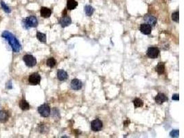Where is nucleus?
<instances>
[{"mask_svg":"<svg viewBox=\"0 0 184 138\" xmlns=\"http://www.w3.org/2000/svg\"><path fill=\"white\" fill-rule=\"evenodd\" d=\"M82 86H83L82 82L78 79H73L72 80L71 83H70V87H71L72 89L75 90V91L80 90L82 88Z\"/></svg>","mask_w":184,"mask_h":138,"instance_id":"nucleus-8","label":"nucleus"},{"mask_svg":"<svg viewBox=\"0 0 184 138\" xmlns=\"http://www.w3.org/2000/svg\"><path fill=\"white\" fill-rule=\"evenodd\" d=\"M37 38L38 39L39 41H41V42H43V43L46 42V35L44 33L38 32L37 33Z\"/></svg>","mask_w":184,"mask_h":138,"instance_id":"nucleus-20","label":"nucleus"},{"mask_svg":"<svg viewBox=\"0 0 184 138\" xmlns=\"http://www.w3.org/2000/svg\"><path fill=\"white\" fill-rule=\"evenodd\" d=\"M57 75V78L60 81H64L68 78V73H67V72L63 70H61V69L58 70Z\"/></svg>","mask_w":184,"mask_h":138,"instance_id":"nucleus-14","label":"nucleus"},{"mask_svg":"<svg viewBox=\"0 0 184 138\" xmlns=\"http://www.w3.org/2000/svg\"><path fill=\"white\" fill-rule=\"evenodd\" d=\"M155 70L159 75H162L165 72V64L163 62H159L155 67Z\"/></svg>","mask_w":184,"mask_h":138,"instance_id":"nucleus-16","label":"nucleus"},{"mask_svg":"<svg viewBox=\"0 0 184 138\" xmlns=\"http://www.w3.org/2000/svg\"><path fill=\"white\" fill-rule=\"evenodd\" d=\"M1 37L8 41V44L11 46L13 52L19 53L20 51L22 48L21 44H20V41H18V39L15 37V36L13 33H11L8 30H5L1 34Z\"/></svg>","mask_w":184,"mask_h":138,"instance_id":"nucleus-1","label":"nucleus"},{"mask_svg":"<svg viewBox=\"0 0 184 138\" xmlns=\"http://www.w3.org/2000/svg\"><path fill=\"white\" fill-rule=\"evenodd\" d=\"M78 3L75 0H68L67 1V8L68 10H74L77 8Z\"/></svg>","mask_w":184,"mask_h":138,"instance_id":"nucleus-17","label":"nucleus"},{"mask_svg":"<svg viewBox=\"0 0 184 138\" xmlns=\"http://www.w3.org/2000/svg\"><path fill=\"white\" fill-rule=\"evenodd\" d=\"M38 112L40 114L41 116L44 117H48L50 116L51 114V108L48 104L44 103V104L41 105L38 108Z\"/></svg>","mask_w":184,"mask_h":138,"instance_id":"nucleus-4","label":"nucleus"},{"mask_svg":"<svg viewBox=\"0 0 184 138\" xmlns=\"http://www.w3.org/2000/svg\"><path fill=\"white\" fill-rule=\"evenodd\" d=\"M22 25L26 29L35 28L38 25V20L35 16H29L22 20Z\"/></svg>","mask_w":184,"mask_h":138,"instance_id":"nucleus-2","label":"nucleus"},{"mask_svg":"<svg viewBox=\"0 0 184 138\" xmlns=\"http://www.w3.org/2000/svg\"><path fill=\"white\" fill-rule=\"evenodd\" d=\"M172 99H173V100H175V101H179V94H174L173 95V97H172Z\"/></svg>","mask_w":184,"mask_h":138,"instance_id":"nucleus-26","label":"nucleus"},{"mask_svg":"<svg viewBox=\"0 0 184 138\" xmlns=\"http://www.w3.org/2000/svg\"><path fill=\"white\" fill-rule=\"evenodd\" d=\"M179 132L178 130H173L170 132V135L172 137H179Z\"/></svg>","mask_w":184,"mask_h":138,"instance_id":"nucleus-25","label":"nucleus"},{"mask_svg":"<svg viewBox=\"0 0 184 138\" xmlns=\"http://www.w3.org/2000/svg\"><path fill=\"white\" fill-rule=\"evenodd\" d=\"M40 14L41 16L44 18H49L51 17V14H52V11L49 8L46 7H42L40 10Z\"/></svg>","mask_w":184,"mask_h":138,"instance_id":"nucleus-13","label":"nucleus"},{"mask_svg":"<svg viewBox=\"0 0 184 138\" xmlns=\"http://www.w3.org/2000/svg\"><path fill=\"white\" fill-rule=\"evenodd\" d=\"M159 50L156 47H150L147 51V55L149 58L155 59L159 56Z\"/></svg>","mask_w":184,"mask_h":138,"instance_id":"nucleus-6","label":"nucleus"},{"mask_svg":"<svg viewBox=\"0 0 184 138\" xmlns=\"http://www.w3.org/2000/svg\"><path fill=\"white\" fill-rule=\"evenodd\" d=\"M23 60L25 62L26 65L28 67H33L37 64V60L32 55H25L23 57Z\"/></svg>","mask_w":184,"mask_h":138,"instance_id":"nucleus-3","label":"nucleus"},{"mask_svg":"<svg viewBox=\"0 0 184 138\" xmlns=\"http://www.w3.org/2000/svg\"><path fill=\"white\" fill-rule=\"evenodd\" d=\"M72 23L71 18L68 15H63L62 17L59 19V24L62 27H66L70 26Z\"/></svg>","mask_w":184,"mask_h":138,"instance_id":"nucleus-9","label":"nucleus"},{"mask_svg":"<svg viewBox=\"0 0 184 138\" xmlns=\"http://www.w3.org/2000/svg\"><path fill=\"white\" fill-rule=\"evenodd\" d=\"M9 118V113L6 110L0 111V122H6Z\"/></svg>","mask_w":184,"mask_h":138,"instance_id":"nucleus-15","label":"nucleus"},{"mask_svg":"<svg viewBox=\"0 0 184 138\" xmlns=\"http://www.w3.org/2000/svg\"><path fill=\"white\" fill-rule=\"evenodd\" d=\"M28 82L32 85H38L41 82V76L37 72L32 73L29 76Z\"/></svg>","mask_w":184,"mask_h":138,"instance_id":"nucleus-5","label":"nucleus"},{"mask_svg":"<svg viewBox=\"0 0 184 138\" xmlns=\"http://www.w3.org/2000/svg\"><path fill=\"white\" fill-rule=\"evenodd\" d=\"M84 10H85V13L86 14L87 16H91L94 12L93 7L91 6L90 5H86L85 6V8H84Z\"/></svg>","mask_w":184,"mask_h":138,"instance_id":"nucleus-19","label":"nucleus"},{"mask_svg":"<svg viewBox=\"0 0 184 138\" xmlns=\"http://www.w3.org/2000/svg\"><path fill=\"white\" fill-rule=\"evenodd\" d=\"M20 107L22 110H27L30 108V105L24 99H22L20 101Z\"/></svg>","mask_w":184,"mask_h":138,"instance_id":"nucleus-18","label":"nucleus"},{"mask_svg":"<svg viewBox=\"0 0 184 138\" xmlns=\"http://www.w3.org/2000/svg\"><path fill=\"white\" fill-rule=\"evenodd\" d=\"M6 87H7L8 89H11L12 88H13L12 87V82L11 80L8 81L7 84H6Z\"/></svg>","mask_w":184,"mask_h":138,"instance_id":"nucleus-27","label":"nucleus"},{"mask_svg":"<svg viewBox=\"0 0 184 138\" xmlns=\"http://www.w3.org/2000/svg\"><path fill=\"white\" fill-rule=\"evenodd\" d=\"M123 124H124V126H128V124H130V121H129V120H126V121H125V122H123Z\"/></svg>","mask_w":184,"mask_h":138,"instance_id":"nucleus-28","label":"nucleus"},{"mask_svg":"<svg viewBox=\"0 0 184 138\" xmlns=\"http://www.w3.org/2000/svg\"><path fill=\"white\" fill-rule=\"evenodd\" d=\"M144 20L145 21L146 23L149 24L150 26H155L156 24V18L152 15L147 14L144 17Z\"/></svg>","mask_w":184,"mask_h":138,"instance_id":"nucleus-10","label":"nucleus"},{"mask_svg":"<svg viewBox=\"0 0 184 138\" xmlns=\"http://www.w3.org/2000/svg\"><path fill=\"white\" fill-rule=\"evenodd\" d=\"M133 103L135 108H139V107L143 106L144 101L141 99H139V98H136V99L133 100Z\"/></svg>","mask_w":184,"mask_h":138,"instance_id":"nucleus-21","label":"nucleus"},{"mask_svg":"<svg viewBox=\"0 0 184 138\" xmlns=\"http://www.w3.org/2000/svg\"><path fill=\"white\" fill-rule=\"evenodd\" d=\"M46 64H47L48 66H49L50 68H53V67L56 65V60L53 57L48 59L47 62H46Z\"/></svg>","mask_w":184,"mask_h":138,"instance_id":"nucleus-22","label":"nucleus"},{"mask_svg":"<svg viewBox=\"0 0 184 138\" xmlns=\"http://www.w3.org/2000/svg\"><path fill=\"white\" fill-rule=\"evenodd\" d=\"M0 3H1V8H2V9L4 10V12H6V13H11V8H10L9 7H8L7 5L6 4V3H4V1H1V2Z\"/></svg>","mask_w":184,"mask_h":138,"instance_id":"nucleus-23","label":"nucleus"},{"mask_svg":"<svg viewBox=\"0 0 184 138\" xmlns=\"http://www.w3.org/2000/svg\"><path fill=\"white\" fill-rule=\"evenodd\" d=\"M168 97L165 94H163V93H159V94L156 95V96L155 97V101L158 104H162L163 103L168 101Z\"/></svg>","mask_w":184,"mask_h":138,"instance_id":"nucleus-11","label":"nucleus"},{"mask_svg":"<svg viewBox=\"0 0 184 138\" xmlns=\"http://www.w3.org/2000/svg\"><path fill=\"white\" fill-rule=\"evenodd\" d=\"M140 31L144 34H150L152 32V27L148 24H143L140 26Z\"/></svg>","mask_w":184,"mask_h":138,"instance_id":"nucleus-12","label":"nucleus"},{"mask_svg":"<svg viewBox=\"0 0 184 138\" xmlns=\"http://www.w3.org/2000/svg\"><path fill=\"white\" fill-rule=\"evenodd\" d=\"M172 19H173V21H175V22H179V12L176 11L174 12V13L172 14Z\"/></svg>","mask_w":184,"mask_h":138,"instance_id":"nucleus-24","label":"nucleus"},{"mask_svg":"<svg viewBox=\"0 0 184 138\" xmlns=\"http://www.w3.org/2000/svg\"><path fill=\"white\" fill-rule=\"evenodd\" d=\"M103 127L102 122L99 119H96L91 122V129L93 131H99Z\"/></svg>","mask_w":184,"mask_h":138,"instance_id":"nucleus-7","label":"nucleus"}]
</instances>
